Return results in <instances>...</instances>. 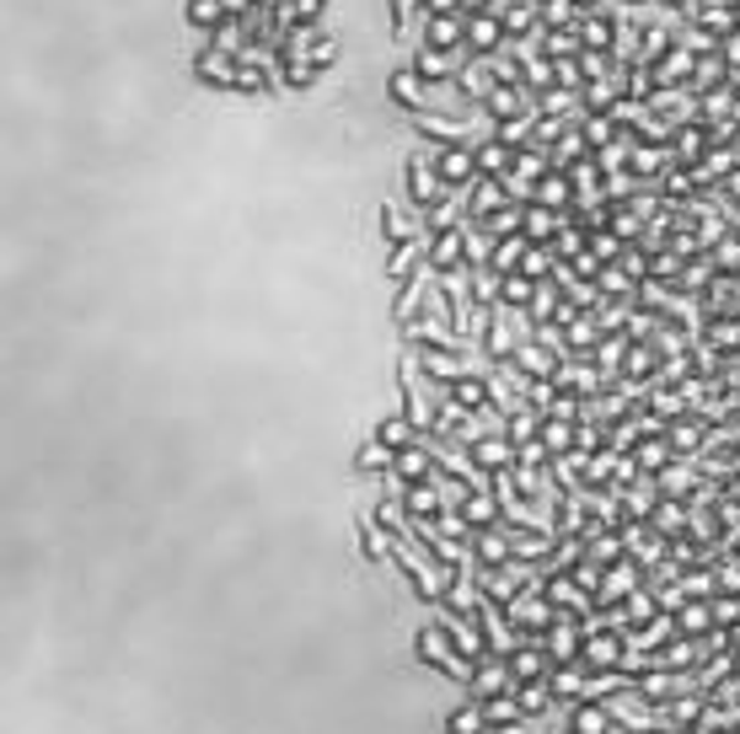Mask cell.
<instances>
[{
  "label": "cell",
  "instance_id": "1",
  "mask_svg": "<svg viewBox=\"0 0 740 734\" xmlns=\"http://www.w3.org/2000/svg\"><path fill=\"white\" fill-rule=\"evenodd\" d=\"M429 166L440 177V188H472L478 183V140H451V145H435Z\"/></svg>",
  "mask_w": 740,
  "mask_h": 734
},
{
  "label": "cell",
  "instance_id": "2",
  "mask_svg": "<svg viewBox=\"0 0 740 734\" xmlns=\"http://www.w3.org/2000/svg\"><path fill=\"white\" fill-rule=\"evenodd\" d=\"M418 659L435 665V670H446V676H456V681H472V676H478V665L456 649L451 633H446L440 622H435V627H418Z\"/></svg>",
  "mask_w": 740,
  "mask_h": 734
},
{
  "label": "cell",
  "instance_id": "3",
  "mask_svg": "<svg viewBox=\"0 0 740 734\" xmlns=\"http://www.w3.org/2000/svg\"><path fill=\"white\" fill-rule=\"evenodd\" d=\"M440 194H446V188H440V177H435V166H429V151H413L409 166H403V199L424 215Z\"/></svg>",
  "mask_w": 740,
  "mask_h": 734
},
{
  "label": "cell",
  "instance_id": "4",
  "mask_svg": "<svg viewBox=\"0 0 740 734\" xmlns=\"http://www.w3.org/2000/svg\"><path fill=\"white\" fill-rule=\"evenodd\" d=\"M440 54H467V17H424V39Z\"/></svg>",
  "mask_w": 740,
  "mask_h": 734
},
{
  "label": "cell",
  "instance_id": "5",
  "mask_svg": "<svg viewBox=\"0 0 740 734\" xmlns=\"http://www.w3.org/2000/svg\"><path fill=\"white\" fill-rule=\"evenodd\" d=\"M499 510H504V504H499L489 489H478L467 504H461V521H467L472 530H493V526H499Z\"/></svg>",
  "mask_w": 740,
  "mask_h": 734
},
{
  "label": "cell",
  "instance_id": "6",
  "mask_svg": "<svg viewBox=\"0 0 740 734\" xmlns=\"http://www.w3.org/2000/svg\"><path fill=\"white\" fill-rule=\"evenodd\" d=\"M612 730V708H596V702H579L569 713V734H607Z\"/></svg>",
  "mask_w": 740,
  "mask_h": 734
},
{
  "label": "cell",
  "instance_id": "7",
  "mask_svg": "<svg viewBox=\"0 0 740 734\" xmlns=\"http://www.w3.org/2000/svg\"><path fill=\"white\" fill-rule=\"evenodd\" d=\"M446 734H489V708H478V702H461L451 719H446Z\"/></svg>",
  "mask_w": 740,
  "mask_h": 734
},
{
  "label": "cell",
  "instance_id": "8",
  "mask_svg": "<svg viewBox=\"0 0 740 734\" xmlns=\"http://www.w3.org/2000/svg\"><path fill=\"white\" fill-rule=\"evenodd\" d=\"M392 461H398V450L381 446V440H366V446H360V472H392Z\"/></svg>",
  "mask_w": 740,
  "mask_h": 734
},
{
  "label": "cell",
  "instance_id": "9",
  "mask_svg": "<svg viewBox=\"0 0 740 734\" xmlns=\"http://www.w3.org/2000/svg\"><path fill=\"white\" fill-rule=\"evenodd\" d=\"M703 627H714V612H708V606H682V612H676V633L698 638Z\"/></svg>",
  "mask_w": 740,
  "mask_h": 734
},
{
  "label": "cell",
  "instance_id": "10",
  "mask_svg": "<svg viewBox=\"0 0 740 734\" xmlns=\"http://www.w3.org/2000/svg\"><path fill=\"white\" fill-rule=\"evenodd\" d=\"M418 6H424V0H392V22H398V39L409 33V17L418 11Z\"/></svg>",
  "mask_w": 740,
  "mask_h": 734
}]
</instances>
